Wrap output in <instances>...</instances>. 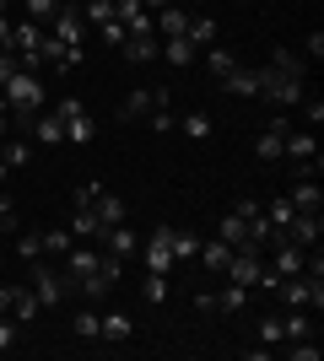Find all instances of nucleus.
Listing matches in <instances>:
<instances>
[{
    "label": "nucleus",
    "mask_w": 324,
    "mask_h": 361,
    "mask_svg": "<svg viewBox=\"0 0 324 361\" xmlns=\"http://www.w3.org/2000/svg\"><path fill=\"white\" fill-rule=\"evenodd\" d=\"M103 226H97V216H92V205L87 200H76V216H71V238L76 243H87V238H97Z\"/></svg>",
    "instance_id": "b1692460"
},
{
    "label": "nucleus",
    "mask_w": 324,
    "mask_h": 361,
    "mask_svg": "<svg viewBox=\"0 0 324 361\" xmlns=\"http://www.w3.org/2000/svg\"><path fill=\"white\" fill-rule=\"evenodd\" d=\"M38 243H44V254H54V259H65L71 248H76L71 226H44V232H38Z\"/></svg>",
    "instance_id": "5701e85b"
},
{
    "label": "nucleus",
    "mask_w": 324,
    "mask_h": 361,
    "mask_svg": "<svg viewBox=\"0 0 324 361\" xmlns=\"http://www.w3.org/2000/svg\"><path fill=\"white\" fill-rule=\"evenodd\" d=\"M38 254H44V243H38V232H16V259H28V264H32Z\"/></svg>",
    "instance_id": "f704fd0d"
},
{
    "label": "nucleus",
    "mask_w": 324,
    "mask_h": 361,
    "mask_svg": "<svg viewBox=\"0 0 324 361\" xmlns=\"http://www.w3.org/2000/svg\"><path fill=\"white\" fill-rule=\"evenodd\" d=\"M16 329H22V324H16L11 313H0V350H11V345H16Z\"/></svg>",
    "instance_id": "ea45409f"
},
{
    "label": "nucleus",
    "mask_w": 324,
    "mask_h": 361,
    "mask_svg": "<svg viewBox=\"0 0 324 361\" xmlns=\"http://www.w3.org/2000/svg\"><path fill=\"white\" fill-rule=\"evenodd\" d=\"M146 124H152L157 135H168V130H173V108H157V114H146Z\"/></svg>",
    "instance_id": "c03bdc74"
},
{
    "label": "nucleus",
    "mask_w": 324,
    "mask_h": 361,
    "mask_svg": "<svg viewBox=\"0 0 324 361\" xmlns=\"http://www.w3.org/2000/svg\"><path fill=\"white\" fill-rule=\"evenodd\" d=\"M168 297V275H152L146 270V302H162Z\"/></svg>",
    "instance_id": "79ce46f5"
},
{
    "label": "nucleus",
    "mask_w": 324,
    "mask_h": 361,
    "mask_svg": "<svg viewBox=\"0 0 324 361\" xmlns=\"http://www.w3.org/2000/svg\"><path fill=\"white\" fill-rule=\"evenodd\" d=\"M81 22H87V27H103V22H114V0H87V6H81Z\"/></svg>",
    "instance_id": "7c9ffc66"
},
{
    "label": "nucleus",
    "mask_w": 324,
    "mask_h": 361,
    "mask_svg": "<svg viewBox=\"0 0 324 361\" xmlns=\"http://www.w3.org/2000/svg\"><path fill=\"white\" fill-rule=\"evenodd\" d=\"M114 281H119V259H114V254H103V259H97V270H87V275L76 281V297L103 302L108 291H114Z\"/></svg>",
    "instance_id": "20e7f679"
},
{
    "label": "nucleus",
    "mask_w": 324,
    "mask_h": 361,
    "mask_svg": "<svg viewBox=\"0 0 324 361\" xmlns=\"http://www.w3.org/2000/svg\"><path fill=\"white\" fill-rule=\"evenodd\" d=\"M195 254H200V238H195L189 226H173V259L184 264V259H195Z\"/></svg>",
    "instance_id": "cd10ccee"
},
{
    "label": "nucleus",
    "mask_w": 324,
    "mask_h": 361,
    "mask_svg": "<svg viewBox=\"0 0 324 361\" xmlns=\"http://www.w3.org/2000/svg\"><path fill=\"white\" fill-rule=\"evenodd\" d=\"M97 38H103V44H124L130 32H124V22L114 16V22H103V27H97Z\"/></svg>",
    "instance_id": "a19ab883"
},
{
    "label": "nucleus",
    "mask_w": 324,
    "mask_h": 361,
    "mask_svg": "<svg viewBox=\"0 0 324 361\" xmlns=\"http://www.w3.org/2000/svg\"><path fill=\"white\" fill-rule=\"evenodd\" d=\"M54 11H60V0H22V16H28V22H38V27H49V22H54Z\"/></svg>",
    "instance_id": "c85d7f7f"
},
{
    "label": "nucleus",
    "mask_w": 324,
    "mask_h": 361,
    "mask_svg": "<svg viewBox=\"0 0 324 361\" xmlns=\"http://www.w3.org/2000/svg\"><path fill=\"white\" fill-rule=\"evenodd\" d=\"M49 38L54 44H65V49H81V38H87V22H81V6H65L60 0V11H54V22H49Z\"/></svg>",
    "instance_id": "39448f33"
},
{
    "label": "nucleus",
    "mask_w": 324,
    "mask_h": 361,
    "mask_svg": "<svg viewBox=\"0 0 324 361\" xmlns=\"http://www.w3.org/2000/svg\"><path fill=\"white\" fill-rule=\"evenodd\" d=\"M130 334H136L130 313H97V340H108V345H124Z\"/></svg>",
    "instance_id": "f3484780"
},
{
    "label": "nucleus",
    "mask_w": 324,
    "mask_h": 361,
    "mask_svg": "<svg viewBox=\"0 0 324 361\" xmlns=\"http://www.w3.org/2000/svg\"><path fill=\"white\" fill-rule=\"evenodd\" d=\"M0 103L11 114V135H28V124L44 114V81L32 71H16L6 87H0Z\"/></svg>",
    "instance_id": "f257e3e1"
},
{
    "label": "nucleus",
    "mask_w": 324,
    "mask_h": 361,
    "mask_svg": "<svg viewBox=\"0 0 324 361\" xmlns=\"http://www.w3.org/2000/svg\"><path fill=\"white\" fill-rule=\"evenodd\" d=\"M303 114H308V124H324V97H303Z\"/></svg>",
    "instance_id": "a18cd8bd"
},
{
    "label": "nucleus",
    "mask_w": 324,
    "mask_h": 361,
    "mask_svg": "<svg viewBox=\"0 0 324 361\" xmlns=\"http://www.w3.org/2000/svg\"><path fill=\"white\" fill-rule=\"evenodd\" d=\"M6 307H11V286H0V313H6Z\"/></svg>",
    "instance_id": "09e8293b"
},
{
    "label": "nucleus",
    "mask_w": 324,
    "mask_h": 361,
    "mask_svg": "<svg viewBox=\"0 0 324 361\" xmlns=\"http://www.w3.org/2000/svg\"><path fill=\"white\" fill-rule=\"evenodd\" d=\"M195 259H200L211 275H222V270H227V259H232V243H222V238H216V243H200V254H195Z\"/></svg>",
    "instance_id": "393cba45"
},
{
    "label": "nucleus",
    "mask_w": 324,
    "mask_h": 361,
    "mask_svg": "<svg viewBox=\"0 0 324 361\" xmlns=\"http://www.w3.org/2000/svg\"><path fill=\"white\" fill-rule=\"evenodd\" d=\"M173 264H179V259H173V226L162 221L152 238H146V270H152V275H168Z\"/></svg>",
    "instance_id": "9b49d317"
},
{
    "label": "nucleus",
    "mask_w": 324,
    "mask_h": 361,
    "mask_svg": "<svg viewBox=\"0 0 324 361\" xmlns=\"http://www.w3.org/2000/svg\"><path fill=\"white\" fill-rule=\"evenodd\" d=\"M6 178H11V167H6V162H0V189H6Z\"/></svg>",
    "instance_id": "8fccbe9b"
},
{
    "label": "nucleus",
    "mask_w": 324,
    "mask_h": 361,
    "mask_svg": "<svg viewBox=\"0 0 324 361\" xmlns=\"http://www.w3.org/2000/svg\"><path fill=\"white\" fill-rule=\"evenodd\" d=\"M292 200H270V211H265V221H270V226H276V232H287V221H292Z\"/></svg>",
    "instance_id": "473e14b6"
},
{
    "label": "nucleus",
    "mask_w": 324,
    "mask_h": 361,
    "mask_svg": "<svg viewBox=\"0 0 324 361\" xmlns=\"http://www.w3.org/2000/svg\"><path fill=\"white\" fill-rule=\"evenodd\" d=\"M140 6H146V11H162V6H173V0H140Z\"/></svg>",
    "instance_id": "de8ad7c7"
},
{
    "label": "nucleus",
    "mask_w": 324,
    "mask_h": 361,
    "mask_svg": "<svg viewBox=\"0 0 324 361\" xmlns=\"http://www.w3.org/2000/svg\"><path fill=\"white\" fill-rule=\"evenodd\" d=\"M222 81H227L232 97H260V71H248V65H232Z\"/></svg>",
    "instance_id": "aec40b11"
},
{
    "label": "nucleus",
    "mask_w": 324,
    "mask_h": 361,
    "mask_svg": "<svg viewBox=\"0 0 324 361\" xmlns=\"http://www.w3.org/2000/svg\"><path fill=\"white\" fill-rule=\"evenodd\" d=\"M124 60L130 65H152L157 54H162V38H157V32H136V38H124Z\"/></svg>",
    "instance_id": "4468645a"
},
{
    "label": "nucleus",
    "mask_w": 324,
    "mask_h": 361,
    "mask_svg": "<svg viewBox=\"0 0 324 361\" xmlns=\"http://www.w3.org/2000/svg\"><path fill=\"white\" fill-rule=\"evenodd\" d=\"M28 140L32 146H65V119L60 114H38V119L28 124Z\"/></svg>",
    "instance_id": "ddd939ff"
},
{
    "label": "nucleus",
    "mask_w": 324,
    "mask_h": 361,
    "mask_svg": "<svg viewBox=\"0 0 324 361\" xmlns=\"http://www.w3.org/2000/svg\"><path fill=\"white\" fill-rule=\"evenodd\" d=\"M157 60H168L173 71H189V65H195V44H189V38H162V54H157Z\"/></svg>",
    "instance_id": "4be33fe9"
},
{
    "label": "nucleus",
    "mask_w": 324,
    "mask_h": 361,
    "mask_svg": "<svg viewBox=\"0 0 324 361\" xmlns=\"http://www.w3.org/2000/svg\"><path fill=\"white\" fill-rule=\"evenodd\" d=\"M303 259H308V248H297V243L287 238V232H281V238H276V248L265 254V264H270V270H276L281 281H287V275H303Z\"/></svg>",
    "instance_id": "9d476101"
},
{
    "label": "nucleus",
    "mask_w": 324,
    "mask_h": 361,
    "mask_svg": "<svg viewBox=\"0 0 324 361\" xmlns=\"http://www.w3.org/2000/svg\"><path fill=\"white\" fill-rule=\"evenodd\" d=\"M97 238H103V254H114V259H130V254L140 248V243H136V232H130L124 221H119V226H103Z\"/></svg>",
    "instance_id": "dca6fc26"
},
{
    "label": "nucleus",
    "mask_w": 324,
    "mask_h": 361,
    "mask_svg": "<svg viewBox=\"0 0 324 361\" xmlns=\"http://www.w3.org/2000/svg\"><path fill=\"white\" fill-rule=\"evenodd\" d=\"M6 313H11L16 324H32V318L44 313V302H38V291H32V286H11V307H6Z\"/></svg>",
    "instance_id": "a211bd4d"
},
{
    "label": "nucleus",
    "mask_w": 324,
    "mask_h": 361,
    "mask_svg": "<svg viewBox=\"0 0 324 361\" xmlns=\"http://www.w3.org/2000/svg\"><path fill=\"white\" fill-rule=\"evenodd\" d=\"M71 329H76L81 340H97V307H81V313H76V324H71Z\"/></svg>",
    "instance_id": "c9c22d12"
},
{
    "label": "nucleus",
    "mask_w": 324,
    "mask_h": 361,
    "mask_svg": "<svg viewBox=\"0 0 324 361\" xmlns=\"http://www.w3.org/2000/svg\"><path fill=\"white\" fill-rule=\"evenodd\" d=\"M292 361H319V345H313V334L308 340H292V350H287Z\"/></svg>",
    "instance_id": "4c0bfd02"
},
{
    "label": "nucleus",
    "mask_w": 324,
    "mask_h": 361,
    "mask_svg": "<svg viewBox=\"0 0 324 361\" xmlns=\"http://www.w3.org/2000/svg\"><path fill=\"white\" fill-rule=\"evenodd\" d=\"M287 130H292V119H287V114H276V119H270V130H265L260 135V162H281V140H287Z\"/></svg>",
    "instance_id": "2eb2a0df"
},
{
    "label": "nucleus",
    "mask_w": 324,
    "mask_h": 361,
    "mask_svg": "<svg viewBox=\"0 0 324 361\" xmlns=\"http://www.w3.org/2000/svg\"><path fill=\"white\" fill-rule=\"evenodd\" d=\"M92 135H97V124H92V114H87V108H81L76 119H65V140H71V146H87Z\"/></svg>",
    "instance_id": "bb28decb"
},
{
    "label": "nucleus",
    "mask_w": 324,
    "mask_h": 361,
    "mask_svg": "<svg viewBox=\"0 0 324 361\" xmlns=\"http://www.w3.org/2000/svg\"><path fill=\"white\" fill-rule=\"evenodd\" d=\"M270 71L303 75V81H308V60H303V49H270Z\"/></svg>",
    "instance_id": "412c9836"
},
{
    "label": "nucleus",
    "mask_w": 324,
    "mask_h": 361,
    "mask_svg": "<svg viewBox=\"0 0 324 361\" xmlns=\"http://www.w3.org/2000/svg\"><path fill=\"white\" fill-rule=\"evenodd\" d=\"M6 238H11V232H6V226H0V248H6Z\"/></svg>",
    "instance_id": "3c124183"
},
{
    "label": "nucleus",
    "mask_w": 324,
    "mask_h": 361,
    "mask_svg": "<svg viewBox=\"0 0 324 361\" xmlns=\"http://www.w3.org/2000/svg\"><path fill=\"white\" fill-rule=\"evenodd\" d=\"M205 65H211V75H227L232 65H238V54H232V49H222V44H211V49H205Z\"/></svg>",
    "instance_id": "2f4dec72"
},
{
    "label": "nucleus",
    "mask_w": 324,
    "mask_h": 361,
    "mask_svg": "<svg viewBox=\"0 0 324 361\" xmlns=\"http://www.w3.org/2000/svg\"><path fill=\"white\" fill-rule=\"evenodd\" d=\"M287 200H292V211H319V205H324L319 178H313V173H303V178L292 183V195H287Z\"/></svg>",
    "instance_id": "6ab92c4d"
},
{
    "label": "nucleus",
    "mask_w": 324,
    "mask_h": 361,
    "mask_svg": "<svg viewBox=\"0 0 324 361\" xmlns=\"http://www.w3.org/2000/svg\"><path fill=\"white\" fill-rule=\"evenodd\" d=\"M260 97H265V103H276V108H297L303 97H308V81H303V75H281V71H270V65H260Z\"/></svg>",
    "instance_id": "f03ea898"
},
{
    "label": "nucleus",
    "mask_w": 324,
    "mask_h": 361,
    "mask_svg": "<svg viewBox=\"0 0 324 361\" xmlns=\"http://www.w3.org/2000/svg\"><path fill=\"white\" fill-rule=\"evenodd\" d=\"M173 103V92L168 87H136L130 97H124V119H146V114H157V108H168Z\"/></svg>",
    "instance_id": "6e6552de"
},
{
    "label": "nucleus",
    "mask_w": 324,
    "mask_h": 361,
    "mask_svg": "<svg viewBox=\"0 0 324 361\" xmlns=\"http://www.w3.org/2000/svg\"><path fill=\"white\" fill-rule=\"evenodd\" d=\"M287 238H292L297 248H313V243L324 238V216L319 211H297L292 221H287Z\"/></svg>",
    "instance_id": "f8f14e48"
},
{
    "label": "nucleus",
    "mask_w": 324,
    "mask_h": 361,
    "mask_svg": "<svg viewBox=\"0 0 324 361\" xmlns=\"http://www.w3.org/2000/svg\"><path fill=\"white\" fill-rule=\"evenodd\" d=\"M22 71V60H16V49H0V87L11 81V75Z\"/></svg>",
    "instance_id": "58836bf2"
},
{
    "label": "nucleus",
    "mask_w": 324,
    "mask_h": 361,
    "mask_svg": "<svg viewBox=\"0 0 324 361\" xmlns=\"http://www.w3.org/2000/svg\"><path fill=\"white\" fill-rule=\"evenodd\" d=\"M0 49H11V22L0 16Z\"/></svg>",
    "instance_id": "49530a36"
},
{
    "label": "nucleus",
    "mask_w": 324,
    "mask_h": 361,
    "mask_svg": "<svg viewBox=\"0 0 324 361\" xmlns=\"http://www.w3.org/2000/svg\"><path fill=\"white\" fill-rule=\"evenodd\" d=\"M260 211H265V205H254V200L232 205V211L222 216V221H216V238H222V243H232V248H238V243H248V221H254Z\"/></svg>",
    "instance_id": "423d86ee"
},
{
    "label": "nucleus",
    "mask_w": 324,
    "mask_h": 361,
    "mask_svg": "<svg viewBox=\"0 0 324 361\" xmlns=\"http://www.w3.org/2000/svg\"><path fill=\"white\" fill-rule=\"evenodd\" d=\"M303 60H313V65L324 60V32H308V38H303Z\"/></svg>",
    "instance_id": "37998d69"
},
{
    "label": "nucleus",
    "mask_w": 324,
    "mask_h": 361,
    "mask_svg": "<svg viewBox=\"0 0 324 361\" xmlns=\"http://www.w3.org/2000/svg\"><path fill=\"white\" fill-rule=\"evenodd\" d=\"M32 291H38L44 307H60V302L71 297V275H65V270H49L44 259H32Z\"/></svg>",
    "instance_id": "7ed1b4c3"
},
{
    "label": "nucleus",
    "mask_w": 324,
    "mask_h": 361,
    "mask_svg": "<svg viewBox=\"0 0 324 361\" xmlns=\"http://www.w3.org/2000/svg\"><path fill=\"white\" fill-rule=\"evenodd\" d=\"M76 200H87V205H92L97 226H119V221H124V200H119V195H108V189H97V183H81V195H76Z\"/></svg>",
    "instance_id": "0eeeda50"
},
{
    "label": "nucleus",
    "mask_w": 324,
    "mask_h": 361,
    "mask_svg": "<svg viewBox=\"0 0 324 361\" xmlns=\"http://www.w3.org/2000/svg\"><path fill=\"white\" fill-rule=\"evenodd\" d=\"M244 302H248V286H238V281H227V291L216 297V313H244Z\"/></svg>",
    "instance_id": "c756f323"
},
{
    "label": "nucleus",
    "mask_w": 324,
    "mask_h": 361,
    "mask_svg": "<svg viewBox=\"0 0 324 361\" xmlns=\"http://www.w3.org/2000/svg\"><path fill=\"white\" fill-rule=\"evenodd\" d=\"M184 135L189 140H205V135H211V119H205V114H184Z\"/></svg>",
    "instance_id": "e433bc0d"
},
{
    "label": "nucleus",
    "mask_w": 324,
    "mask_h": 361,
    "mask_svg": "<svg viewBox=\"0 0 324 361\" xmlns=\"http://www.w3.org/2000/svg\"><path fill=\"white\" fill-rule=\"evenodd\" d=\"M281 157H292L297 173H313V167H319V140H313L308 130H287V140H281Z\"/></svg>",
    "instance_id": "1a4fd4ad"
},
{
    "label": "nucleus",
    "mask_w": 324,
    "mask_h": 361,
    "mask_svg": "<svg viewBox=\"0 0 324 361\" xmlns=\"http://www.w3.org/2000/svg\"><path fill=\"white\" fill-rule=\"evenodd\" d=\"M260 340H265V345H281V340H287V329H281V313H265V318H260Z\"/></svg>",
    "instance_id": "72a5a7b5"
},
{
    "label": "nucleus",
    "mask_w": 324,
    "mask_h": 361,
    "mask_svg": "<svg viewBox=\"0 0 324 361\" xmlns=\"http://www.w3.org/2000/svg\"><path fill=\"white\" fill-rule=\"evenodd\" d=\"M184 38H189L195 49H200V44H216V16H195V11H189V22H184Z\"/></svg>",
    "instance_id": "a878e982"
}]
</instances>
